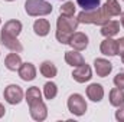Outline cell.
<instances>
[{
    "label": "cell",
    "instance_id": "cell-1",
    "mask_svg": "<svg viewBox=\"0 0 124 122\" xmlns=\"http://www.w3.org/2000/svg\"><path fill=\"white\" fill-rule=\"evenodd\" d=\"M77 19H78L79 23H84V25H98V26H102L111 17L107 14L104 7H98V9H94V10H82L78 14Z\"/></svg>",
    "mask_w": 124,
    "mask_h": 122
},
{
    "label": "cell",
    "instance_id": "cell-2",
    "mask_svg": "<svg viewBox=\"0 0 124 122\" xmlns=\"http://www.w3.org/2000/svg\"><path fill=\"white\" fill-rule=\"evenodd\" d=\"M25 10L29 16L39 17V16H48L52 13V6L46 0H26L25 1Z\"/></svg>",
    "mask_w": 124,
    "mask_h": 122
},
{
    "label": "cell",
    "instance_id": "cell-3",
    "mask_svg": "<svg viewBox=\"0 0 124 122\" xmlns=\"http://www.w3.org/2000/svg\"><path fill=\"white\" fill-rule=\"evenodd\" d=\"M87 108H88V105H87V102H85V99H84L82 95H79V93H72V95L68 98V109H69V112H71L72 115H75V116H82V115L87 112Z\"/></svg>",
    "mask_w": 124,
    "mask_h": 122
},
{
    "label": "cell",
    "instance_id": "cell-4",
    "mask_svg": "<svg viewBox=\"0 0 124 122\" xmlns=\"http://www.w3.org/2000/svg\"><path fill=\"white\" fill-rule=\"evenodd\" d=\"M79 22L78 19H75L74 16H65L61 14L56 20V32L59 33H68V34H74L77 27H78Z\"/></svg>",
    "mask_w": 124,
    "mask_h": 122
},
{
    "label": "cell",
    "instance_id": "cell-5",
    "mask_svg": "<svg viewBox=\"0 0 124 122\" xmlns=\"http://www.w3.org/2000/svg\"><path fill=\"white\" fill-rule=\"evenodd\" d=\"M3 96H4V101L10 105H17L22 102L23 99V91L19 85H9L4 88V92H3Z\"/></svg>",
    "mask_w": 124,
    "mask_h": 122
},
{
    "label": "cell",
    "instance_id": "cell-6",
    "mask_svg": "<svg viewBox=\"0 0 124 122\" xmlns=\"http://www.w3.org/2000/svg\"><path fill=\"white\" fill-rule=\"evenodd\" d=\"M0 42H1V45H3L4 47H7V49L12 50V52H16V53L23 52V46H22V43L17 40L16 36H10V34L1 32V33H0Z\"/></svg>",
    "mask_w": 124,
    "mask_h": 122
},
{
    "label": "cell",
    "instance_id": "cell-7",
    "mask_svg": "<svg viewBox=\"0 0 124 122\" xmlns=\"http://www.w3.org/2000/svg\"><path fill=\"white\" fill-rule=\"evenodd\" d=\"M72 78L74 81H77L78 83H85L93 78V70L87 63H82L79 66H77L72 70Z\"/></svg>",
    "mask_w": 124,
    "mask_h": 122
},
{
    "label": "cell",
    "instance_id": "cell-8",
    "mask_svg": "<svg viewBox=\"0 0 124 122\" xmlns=\"http://www.w3.org/2000/svg\"><path fill=\"white\" fill-rule=\"evenodd\" d=\"M29 111H31V116L35 121H45L48 116V108H46L43 101H36V102L31 103Z\"/></svg>",
    "mask_w": 124,
    "mask_h": 122
},
{
    "label": "cell",
    "instance_id": "cell-9",
    "mask_svg": "<svg viewBox=\"0 0 124 122\" xmlns=\"http://www.w3.org/2000/svg\"><path fill=\"white\" fill-rule=\"evenodd\" d=\"M69 46H71L72 49L78 50V52L85 50L87 46H88V36H87L85 33H82V32H75V33L72 34L71 40H69Z\"/></svg>",
    "mask_w": 124,
    "mask_h": 122
},
{
    "label": "cell",
    "instance_id": "cell-10",
    "mask_svg": "<svg viewBox=\"0 0 124 122\" xmlns=\"http://www.w3.org/2000/svg\"><path fill=\"white\" fill-rule=\"evenodd\" d=\"M94 69H95V73L100 76V78H105L111 73L113 70V63L108 62L107 59H102V58H98L94 61Z\"/></svg>",
    "mask_w": 124,
    "mask_h": 122
},
{
    "label": "cell",
    "instance_id": "cell-11",
    "mask_svg": "<svg viewBox=\"0 0 124 122\" xmlns=\"http://www.w3.org/2000/svg\"><path fill=\"white\" fill-rule=\"evenodd\" d=\"M100 50L102 55L105 56H116L118 55V49H117V40H114L113 37H105L101 42Z\"/></svg>",
    "mask_w": 124,
    "mask_h": 122
},
{
    "label": "cell",
    "instance_id": "cell-12",
    "mask_svg": "<svg viewBox=\"0 0 124 122\" xmlns=\"http://www.w3.org/2000/svg\"><path fill=\"white\" fill-rule=\"evenodd\" d=\"M19 76L22 81L25 82H31L36 78V68L35 65L31 63V62H26V63H22V66L19 68Z\"/></svg>",
    "mask_w": 124,
    "mask_h": 122
},
{
    "label": "cell",
    "instance_id": "cell-13",
    "mask_svg": "<svg viewBox=\"0 0 124 122\" xmlns=\"http://www.w3.org/2000/svg\"><path fill=\"white\" fill-rule=\"evenodd\" d=\"M87 96L93 102H101L104 98V88L100 83H91L87 88Z\"/></svg>",
    "mask_w": 124,
    "mask_h": 122
},
{
    "label": "cell",
    "instance_id": "cell-14",
    "mask_svg": "<svg viewBox=\"0 0 124 122\" xmlns=\"http://www.w3.org/2000/svg\"><path fill=\"white\" fill-rule=\"evenodd\" d=\"M65 62H66L69 66H72V68H77V66L85 63L84 56H82L78 50H75V49H72V50H66V52H65Z\"/></svg>",
    "mask_w": 124,
    "mask_h": 122
},
{
    "label": "cell",
    "instance_id": "cell-15",
    "mask_svg": "<svg viewBox=\"0 0 124 122\" xmlns=\"http://www.w3.org/2000/svg\"><path fill=\"white\" fill-rule=\"evenodd\" d=\"M120 32V23L116 20H108L105 25L101 26V34L104 37H114Z\"/></svg>",
    "mask_w": 124,
    "mask_h": 122
},
{
    "label": "cell",
    "instance_id": "cell-16",
    "mask_svg": "<svg viewBox=\"0 0 124 122\" xmlns=\"http://www.w3.org/2000/svg\"><path fill=\"white\" fill-rule=\"evenodd\" d=\"M4 66L9 69V70H19V68L22 66V58L19 56V53L13 52V53H9L4 59Z\"/></svg>",
    "mask_w": 124,
    "mask_h": 122
},
{
    "label": "cell",
    "instance_id": "cell-17",
    "mask_svg": "<svg viewBox=\"0 0 124 122\" xmlns=\"http://www.w3.org/2000/svg\"><path fill=\"white\" fill-rule=\"evenodd\" d=\"M1 32H4V33H7V34H10V36H16V37H17V36L20 34V32H22V23H20L19 20H16V19L9 20V22L4 23Z\"/></svg>",
    "mask_w": 124,
    "mask_h": 122
},
{
    "label": "cell",
    "instance_id": "cell-18",
    "mask_svg": "<svg viewBox=\"0 0 124 122\" xmlns=\"http://www.w3.org/2000/svg\"><path fill=\"white\" fill-rule=\"evenodd\" d=\"M39 72H40V75H42V76L52 79V78H55V76H56L58 69H56V66H55L51 61H45V62H42V63H40V66H39Z\"/></svg>",
    "mask_w": 124,
    "mask_h": 122
},
{
    "label": "cell",
    "instance_id": "cell-19",
    "mask_svg": "<svg viewBox=\"0 0 124 122\" xmlns=\"http://www.w3.org/2000/svg\"><path fill=\"white\" fill-rule=\"evenodd\" d=\"M110 103L116 108L124 105V89H120V88H114L110 91Z\"/></svg>",
    "mask_w": 124,
    "mask_h": 122
},
{
    "label": "cell",
    "instance_id": "cell-20",
    "mask_svg": "<svg viewBox=\"0 0 124 122\" xmlns=\"http://www.w3.org/2000/svg\"><path fill=\"white\" fill-rule=\"evenodd\" d=\"M33 30L38 36H46L51 30V23L46 19H38L33 23Z\"/></svg>",
    "mask_w": 124,
    "mask_h": 122
},
{
    "label": "cell",
    "instance_id": "cell-21",
    "mask_svg": "<svg viewBox=\"0 0 124 122\" xmlns=\"http://www.w3.org/2000/svg\"><path fill=\"white\" fill-rule=\"evenodd\" d=\"M107 12V14L110 17H114V16H120L121 14V6L117 0H107L105 4L102 6Z\"/></svg>",
    "mask_w": 124,
    "mask_h": 122
},
{
    "label": "cell",
    "instance_id": "cell-22",
    "mask_svg": "<svg viewBox=\"0 0 124 122\" xmlns=\"http://www.w3.org/2000/svg\"><path fill=\"white\" fill-rule=\"evenodd\" d=\"M25 101L28 102V105H31L33 102H36V101H42V92L39 91V88L38 86H32L28 89L26 92V95H25Z\"/></svg>",
    "mask_w": 124,
    "mask_h": 122
},
{
    "label": "cell",
    "instance_id": "cell-23",
    "mask_svg": "<svg viewBox=\"0 0 124 122\" xmlns=\"http://www.w3.org/2000/svg\"><path fill=\"white\" fill-rule=\"evenodd\" d=\"M43 95L46 99H55L56 95H58V86L54 83V82H46L43 85Z\"/></svg>",
    "mask_w": 124,
    "mask_h": 122
},
{
    "label": "cell",
    "instance_id": "cell-24",
    "mask_svg": "<svg viewBox=\"0 0 124 122\" xmlns=\"http://www.w3.org/2000/svg\"><path fill=\"white\" fill-rule=\"evenodd\" d=\"M77 4L82 7V10H94L100 7L101 0H77Z\"/></svg>",
    "mask_w": 124,
    "mask_h": 122
},
{
    "label": "cell",
    "instance_id": "cell-25",
    "mask_svg": "<svg viewBox=\"0 0 124 122\" xmlns=\"http://www.w3.org/2000/svg\"><path fill=\"white\" fill-rule=\"evenodd\" d=\"M61 14H65V16H74L75 14V4H74V1H65L62 4Z\"/></svg>",
    "mask_w": 124,
    "mask_h": 122
},
{
    "label": "cell",
    "instance_id": "cell-26",
    "mask_svg": "<svg viewBox=\"0 0 124 122\" xmlns=\"http://www.w3.org/2000/svg\"><path fill=\"white\" fill-rule=\"evenodd\" d=\"M114 85L120 89H124V72H120L114 76Z\"/></svg>",
    "mask_w": 124,
    "mask_h": 122
},
{
    "label": "cell",
    "instance_id": "cell-27",
    "mask_svg": "<svg viewBox=\"0 0 124 122\" xmlns=\"http://www.w3.org/2000/svg\"><path fill=\"white\" fill-rule=\"evenodd\" d=\"M116 119L120 122H124V105L118 106V109L116 111Z\"/></svg>",
    "mask_w": 124,
    "mask_h": 122
},
{
    "label": "cell",
    "instance_id": "cell-28",
    "mask_svg": "<svg viewBox=\"0 0 124 122\" xmlns=\"http://www.w3.org/2000/svg\"><path fill=\"white\" fill-rule=\"evenodd\" d=\"M117 49H118V55L124 53V37H120L117 40Z\"/></svg>",
    "mask_w": 124,
    "mask_h": 122
},
{
    "label": "cell",
    "instance_id": "cell-29",
    "mask_svg": "<svg viewBox=\"0 0 124 122\" xmlns=\"http://www.w3.org/2000/svg\"><path fill=\"white\" fill-rule=\"evenodd\" d=\"M4 114H6V108L0 103V118H3V116H4Z\"/></svg>",
    "mask_w": 124,
    "mask_h": 122
},
{
    "label": "cell",
    "instance_id": "cell-30",
    "mask_svg": "<svg viewBox=\"0 0 124 122\" xmlns=\"http://www.w3.org/2000/svg\"><path fill=\"white\" fill-rule=\"evenodd\" d=\"M121 17H120V22H121V26L124 27V12H121V14H120Z\"/></svg>",
    "mask_w": 124,
    "mask_h": 122
},
{
    "label": "cell",
    "instance_id": "cell-31",
    "mask_svg": "<svg viewBox=\"0 0 124 122\" xmlns=\"http://www.w3.org/2000/svg\"><path fill=\"white\" fill-rule=\"evenodd\" d=\"M121 62H123V65H124V53H121Z\"/></svg>",
    "mask_w": 124,
    "mask_h": 122
},
{
    "label": "cell",
    "instance_id": "cell-32",
    "mask_svg": "<svg viewBox=\"0 0 124 122\" xmlns=\"http://www.w3.org/2000/svg\"><path fill=\"white\" fill-rule=\"evenodd\" d=\"M4 1H15V0H4Z\"/></svg>",
    "mask_w": 124,
    "mask_h": 122
},
{
    "label": "cell",
    "instance_id": "cell-33",
    "mask_svg": "<svg viewBox=\"0 0 124 122\" xmlns=\"http://www.w3.org/2000/svg\"><path fill=\"white\" fill-rule=\"evenodd\" d=\"M0 25H1V19H0Z\"/></svg>",
    "mask_w": 124,
    "mask_h": 122
}]
</instances>
